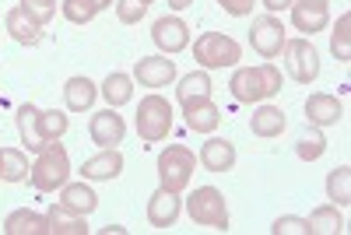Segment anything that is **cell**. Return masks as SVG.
I'll return each instance as SVG.
<instances>
[{
  "mask_svg": "<svg viewBox=\"0 0 351 235\" xmlns=\"http://www.w3.org/2000/svg\"><path fill=\"white\" fill-rule=\"evenodd\" d=\"M232 88V99L243 102V106H256V102H267L271 95L281 92V71L267 60L260 67H239L228 81Z\"/></svg>",
  "mask_w": 351,
  "mask_h": 235,
  "instance_id": "6da1fadb",
  "label": "cell"
},
{
  "mask_svg": "<svg viewBox=\"0 0 351 235\" xmlns=\"http://www.w3.org/2000/svg\"><path fill=\"white\" fill-rule=\"evenodd\" d=\"M32 186L39 193H53V190H60L67 183V175H71V158H67V148L60 140H49L46 148L39 151L36 165H32Z\"/></svg>",
  "mask_w": 351,
  "mask_h": 235,
  "instance_id": "7a4b0ae2",
  "label": "cell"
},
{
  "mask_svg": "<svg viewBox=\"0 0 351 235\" xmlns=\"http://www.w3.org/2000/svg\"><path fill=\"white\" fill-rule=\"evenodd\" d=\"M239 42L225 36V32H204L197 42H193V60L204 67V71H218V67H236L239 64Z\"/></svg>",
  "mask_w": 351,
  "mask_h": 235,
  "instance_id": "3957f363",
  "label": "cell"
},
{
  "mask_svg": "<svg viewBox=\"0 0 351 235\" xmlns=\"http://www.w3.org/2000/svg\"><path fill=\"white\" fill-rule=\"evenodd\" d=\"M186 211H190L193 225L228 232V203H225V193H221L218 186H200V190H193L190 200H186Z\"/></svg>",
  "mask_w": 351,
  "mask_h": 235,
  "instance_id": "277c9868",
  "label": "cell"
},
{
  "mask_svg": "<svg viewBox=\"0 0 351 235\" xmlns=\"http://www.w3.org/2000/svg\"><path fill=\"white\" fill-rule=\"evenodd\" d=\"M193 172H197V155L183 148V144H172V148L158 155V180L172 193H183L193 180Z\"/></svg>",
  "mask_w": 351,
  "mask_h": 235,
  "instance_id": "5b68a950",
  "label": "cell"
},
{
  "mask_svg": "<svg viewBox=\"0 0 351 235\" xmlns=\"http://www.w3.org/2000/svg\"><path fill=\"white\" fill-rule=\"evenodd\" d=\"M172 106L162 99V95H148L141 99V109H137V134L144 144H158L169 137L172 130Z\"/></svg>",
  "mask_w": 351,
  "mask_h": 235,
  "instance_id": "8992f818",
  "label": "cell"
},
{
  "mask_svg": "<svg viewBox=\"0 0 351 235\" xmlns=\"http://www.w3.org/2000/svg\"><path fill=\"white\" fill-rule=\"evenodd\" d=\"M285 67L299 84H309L319 77V53L313 49L309 39H285Z\"/></svg>",
  "mask_w": 351,
  "mask_h": 235,
  "instance_id": "52a82bcc",
  "label": "cell"
},
{
  "mask_svg": "<svg viewBox=\"0 0 351 235\" xmlns=\"http://www.w3.org/2000/svg\"><path fill=\"white\" fill-rule=\"evenodd\" d=\"M250 46L263 56V60H274V56H281V49H285V25H281V18H274V14L253 18Z\"/></svg>",
  "mask_w": 351,
  "mask_h": 235,
  "instance_id": "ba28073f",
  "label": "cell"
},
{
  "mask_svg": "<svg viewBox=\"0 0 351 235\" xmlns=\"http://www.w3.org/2000/svg\"><path fill=\"white\" fill-rule=\"evenodd\" d=\"M88 134H92V140L99 148H116V144H123V137H127V123H123V116H116V109L109 106V109L92 116Z\"/></svg>",
  "mask_w": 351,
  "mask_h": 235,
  "instance_id": "9c48e42d",
  "label": "cell"
},
{
  "mask_svg": "<svg viewBox=\"0 0 351 235\" xmlns=\"http://www.w3.org/2000/svg\"><path fill=\"white\" fill-rule=\"evenodd\" d=\"M152 39L162 53H183L190 46V25L183 18H158L155 28H152Z\"/></svg>",
  "mask_w": 351,
  "mask_h": 235,
  "instance_id": "30bf717a",
  "label": "cell"
},
{
  "mask_svg": "<svg viewBox=\"0 0 351 235\" xmlns=\"http://www.w3.org/2000/svg\"><path fill=\"white\" fill-rule=\"evenodd\" d=\"M134 81H141V88H165L176 81V64L169 56H141L134 64Z\"/></svg>",
  "mask_w": 351,
  "mask_h": 235,
  "instance_id": "8fae6325",
  "label": "cell"
},
{
  "mask_svg": "<svg viewBox=\"0 0 351 235\" xmlns=\"http://www.w3.org/2000/svg\"><path fill=\"white\" fill-rule=\"evenodd\" d=\"M344 116V106L327 95V92H313L306 99V123L316 127V130H327V127H337V120Z\"/></svg>",
  "mask_w": 351,
  "mask_h": 235,
  "instance_id": "7c38bea8",
  "label": "cell"
},
{
  "mask_svg": "<svg viewBox=\"0 0 351 235\" xmlns=\"http://www.w3.org/2000/svg\"><path fill=\"white\" fill-rule=\"evenodd\" d=\"M288 11H291V25H295V32H306V36L324 32L327 21H330L327 4H316V0H295Z\"/></svg>",
  "mask_w": 351,
  "mask_h": 235,
  "instance_id": "4fadbf2b",
  "label": "cell"
},
{
  "mask_svg": "<svg viewBox=\"0 0 351 235\" xmlns=\"http://www.w3.org/2000/svg\"><path fill=\"white\" fill-rule=\"evenodd\" d=\"M180 211H183L180 193H172V190H165V186H158V190L148 197V221H152L155 228H172L176 218H180Z\"/></svg>",
  "mask_w": 351,
  "mask_h": 235,
  "instance_id": "5bb4252c",
  "label": "cell"
},
{
  "mask_svg": "<svg viewBox=\"0 0 351 235\" xmlns=\"http://www.w3.org/2000/svg\"><path fill=\"white\" fill-rule=\"evenodd\" d=\"M183 116H186V127H190L193 134H215L218 123H221V109H218L211 99L183 102Z\"/></svg>",
  "mask_w": 351,
  "mask_h": 235,
  "instance_id": "9a60e30c",
  "label": "cell"
},
{
  "mask_svg": "<svg viewBox=\"0 0 351 235\" xmlns=\"http://www.w3.org/2000/svg\"><path fill=\"white\" fill-rule=\"evenodd\" d=\"M197 162L208 169V172H228L232 165H236V144L225 140V137H211L200 144V155Z\"/></svg>",
  "mask_w": 351,
  "mask_h": 235,
  "instance_id": "2e32d148",
  "label": "cell"
},
{
  "mask_svg": "<svg viewBox=\"0 0 351 235\" xmlns=\"http://www.w3.org/2000/svg\"><path fill=\"white\" fill-rule=\"evenodd\" d=\"M120 172H123V155H120V148H102V155L88 158V162L81 165V175H84V180H92V183L116 180Z\"/></svg>",
  "mask_w": 351,
  "mask_h": 235,
  "instance_id": "e0dca14e",
  "label": "cell"
},
{
  "mask_svg": "<svg viewBox=\"0 0 351 235\" xmlns=\"http://www.w3.org/2000/svg\"><path fill=\"white\" fill-rule=\"evenodd\" d=\"M4 25H8V32H11V39L18 46H39L43 42V25L32 14H25L21 8H11L8 18H4Z\"/></svg>",
  "mask_w": 351,
  "mask_h": 235,
  "instance_id": "ac0fdd59",
  "label": "cell"
},
{
  "mask_svg": "<svg viewBox=\"0 0 351 235\" xmlns=\"http://www.w3.org/2000/svg\"><path fill=\"white\" fill-rule=\"evenodd\" d=\"M46 225H49V235H88V214H77L64 203H53L46 211Z\"/></svg>",
  "mask_w": 351,
  "mask_h": 235,
  "instance_id": "d6986e66",
  "label": "cell"
},
{
  "mask_svg": "<svg viewBox=\"0 0 351 235\" xmlns=\"http://www.w3.org/2000/svg\"><path fill=\"white\" fill-rule=\"evenodd\" d=\"M18 134H21V144L28 151H43L46 148V137H43V130H39V109L32 106V102H25V106H18Z\"/></svg>",
  "mask_w": 351,
  "mask_h": 235,
  "instance_id": "ffe728a7",
  "label": "cell"
},
{
  "mask_svg": "<svg viewBox=\"0 0 351 235\" xmlns=\"http://www.w3.org/2000/svg\"><path fill=\"white\" fill-rule=\"evenodd\" d=\"M285 127H288V120H285V112H281L278 106H260V109L250 116V130H253V137H263V140L281 137Z\"/></svg>",
  "mask_w": 351,
  "mask_h": 235,
  "instance_id": "44dd1931",
  "label": "cell"
},
{
  "mask_svg": "<svg viewBox=\"0 0 351 235\" xmlns=\"http://www.w3.org/2000/svg\"><path fill=\"white\" fill-rule=\"evenodd\" d=\"M4 235H49V225H46V214H36V211H11L8 221H4Z\"/></svg>",
  "mask_w": 351,
  "mask_h": 235,
  "instance_id": "7402d4cb",
  "label": "cell"
},
{
  "mask_svg": "<svg viewBox=\"0 0 351 235\" xmlns=\"http://www.w3.org/2000/svg\"><path fill=\"white\" fill-rule=\"evenodd\" d=\"M95 95H99V88H95V81H92V77H71V81L64 84V102H67V109H71V112H84V109H92Z\"/></svg>",
  "mask_w": 351,
  "mask_h": 235,
  "instance_id": "603a6c76",
  "label": "cell"
},
{
  "mask_svg": "<svg viewBox=\"0 0 351 235\" xmlns=\"http://www.w3.org/2000/svg\"><path fill=\"white\" fill-rule=\"evenodd\" d=\"M60 203L71 208V211H77V214H92L99 208V197L88 183H64L60 186Z\"/></svg>",
  "mask_w": 351,
  "mask_h": 235,
  "instance_id": "cb8c5ba5",
  "label": "cell"
},
{
  "mask_svg": "<svg viewBox=\"0 0 351 235\" xmlns=\"http://www.w3.org/2000/svg\"><path fill=\"white\" fill-rule=\"evenodd\" d=\"M309 235H341L344 232V214L337 203H324V208H316L309 218Z\"/></svg>",
  "mask_w": 351,
  "mask_h": 235,
  "instance_id": "d4e9b609",
  "label": "cell"
},
{
  "mask_svg": "<svg viewBox=\"0 0 351 235\" xmlns=\"http://www.w3.org/2000/svg\"><path fill=\"white\" fill-rule=\"evenodd\" d=\"M102 99H106L112 109H116V106H127V102L134 99V77L112 71V74L102 81Z\"/></svg>",
  "mask_w": 351,
  "mask_h": 235,
  "instance_id": "484cf974",
  "label": "cell"
},
{
  "mask_svg": "<svg viewBox=\"0 0 351 235\" xmlns=\"http://www.w3.org/2000/svg\"><path fill=\"white\" fill-rule=\"evenodd\" d=\"M28 158L18 148H0V183H21L28 180Z\"/></svg>",
  "mask_w": 351,
  "mask_h": 235,
  "instance_id": "4316f807",
  "label": "cell"
},
{
  "mask_svg": "<svg viewBox=\"0 0 351 235\" xmlns=\"http://www.w3.org/2000/svg\"><path fill=\"white\" fill-rule=\"evenodd\" d=\"M106 8H112V0H64V4H60V11H64V18L71 25H88Z\"/></svg>",
  "mask_w": 351,
  "mask_h": 235,
  "instance_id": "83f0119b",
  "label": "cell"
},
{
  "mask_svg": "<svg viewBox=\"0 0 351 235\" xmlns=\"http://www.w3.org/2000/svg\"><path fill=\"white\" fill-rule=\"evenodd\" d=\"M211 77L208 71H193L186 77H180V88H176V95H180V102H193V99H211Z\"/></svg>",
  "mask_w": 351,
  "mask_h": 235,
  "instance_id": "f1b7e54d",
  "label": "cell"
},
{
  "mask_svg": "<svg viewBox=\"0 0 351 235\" xmlns=\"http://www.w3.org/2000/svg\"><path fill=\"white\" fill-rule=\"evenodd\" d=\"M327 197L337 203V208H348L351 203V165H337L327 175Z\"/></svg>",
  "mask_w": 351,
  "mask_h": 235,
  "instance_id": "f546056e",
  "label": "cell"
},
{
  "mask_svg": "<svg viewBox=\"0 0 351 235\" xmlns=\"http://www.w3.org/2000/svg\"><path fill=\"white\" fill-rule=\"evenodd\" d=\"M330 53L337 56L341 64L351 60V14H341L334 32H330Z\"/></svg>",
  "mask_w": 351,
  "mask_h": 235,
  "instance_id": "4dcf8cb0",
  "label": "cell"
},
{
  "mask_svg": "<svg viewBox=\"0 0 351 235\" xmlns=\"http://www.w3.org/2000/svg\"><path fill=\"white\" fill-rule=\"evenodd\" d=\"M67 127H71V120L60 112V109H39V130H43V137H46V144L49 140H60L64 134H67Z\"/></svg>",
  "mask_w": 351,
  "mask_h": 235,
  "instance_id": "1f68e13d",
  "label": "cell"
},
{
  "mask_svg": "<svg viewBox=\"0 0 351 235\" xmlns=\"http://www.w3.org/2000/svg\"><path fill=\"white\" fill-rule=\"evenodd\" d=\"M324 151H327V140H324V134H319V130H313V134L299 137V144H295V155H299L302 162H316V158H324Z\"/></svg>",
  "mask_w": 351,
  "mask_h": 235,
  "instance_id": "d6a6232c",
  "label": "cell"
},
{
  "mask_svg": "<svg viewBox=\"0 0 351 235\" xmlns=\"http://www.w3.org/2000/svg\"><path fill=\"white\" fill-rule=\"evenodd\" d=\"M56 4H60V0H21V11H25V14H32L39 25H46V21H53Z\"/></svg>",
  "mask_w": 351,
  "mask_h": 235,
  "instance_id": "836d02e7",
  "label": "cell"
},
{
  "mask_svg": "<svg viewBox=\"0 0 351 235\" xmlns=\"http://www.w3.org/2000/svg\"><path fill=\"white\" fill-rule=\"evenodd\" d=\"M144 14H148V4L144 0H116V18L123 25H137Z\"/></svg>",
  "mask_w": 351,
  "mask_h": 235,
  "instance_id": "e575fe53",
  "label": "cell"
},
{
  "mask_svg": "<svg viewBox=\"0 0 351 235\" xmlns=\"http://www.w3.org/2000/svg\"><path fill=\"white\" fill-rule=\"evenodd\" d=\"M271 232L274 235H309V221L299 218V214H285L271 225Z\"/></svg>",
  "mask_w": 351,
  "mask_h": 235,
  "instance_id": "d590c367",
  "label": "cell"
},
{
  "mask_svg": "<svg viewBox=\"0 0 351 235\" xmlns=\"http://www.w3.org/2000/svg\"><path fill=\"white\" fill-rule=\"evenodd\" d=\"M218 8L232 18H246V14H253V0H218Z\"/></svg>",
  "mask_w": 351,
  "mask_h": 235,
  "instance_id": "8d00e7d4",
  "label": "cell"
},
{
  "mask_svg": "<svg viewBox=\"0 0 351 235\" xmlns=\"http://www.w3.org/2000/svg\"><path fill=\"white\" fill-rule=\"evenodd\" d=\"M295 0H263V8H267V14H278V11H288Z\"/></svg>",
  "mask_w": 351,
  "mask_h": 235,
  "instance_id": "74e56055",
  "label": "cell"
},
{
  "mask_svg": "<svg viewBox=\"0 0 351 235\" xmlns=\"http://www.w3.org/2000/svg\"><path fill=\"white\" fill-rule=\"evenodd\" d=\"M190 4H197V0H169V8H172V11H186Z\"/></svg>",
  "mask_w": 351,
  "mask_h": 235,
  "instance_id": "f35d334b",
  "label": "cell"
},
{
  "mask_svg": "<svg viewBox=\"0 0 351 235\" xmlns=\"http://www.w3.org/2000/svg\"><path fill=\"white\" fill-rule=\"evenodd\" d=\"M127 228H120V225H109V228H102V235H123Z\"/></svg>",
  "mask_w": 351,
  "mask_h": 235,
  "instance_id": "ab89813d",
  "label": "cell"
},
{
  "mask_svg": "<svg viewBox=\"0 0 351 235\" xmlns=\"http://www.w3.org/2000/svg\"><path fill=\"white\" fill-rule=\"evenodd\" d=\"M316 4H327V0H316Z\"/></svg>",
  "mask_w": 351,
  "mask_h": 235,
  "instance_id": "60d3db41",
  "label": "cell"
},
{
  "mask_svg": "<svg viewBox=\"0 0 351 235\" xmlns=\"http://www.w3.org/2000/svg\"><path fill=\"white\" fill-rule=\"evenodd\" d=\"M144 4H155V0H144Z\"/></svg>",
  "mask_w": 351,
  "mask_h": 235,
  "instance_id": "b9f144b4",
  "label": "cell"
}]
</instances>
